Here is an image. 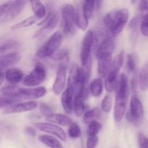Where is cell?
<instances>
[{
  "label": "cell",
  "instance_id": "6da1fadb",
  "mask_svg": "<svg viewBox=\"0 0 148 148\" xmlns=\"http://www.w3.org/2000/svg\"><path fill=\"white\" fill-rule=\"evenodd\" d=\"M130 12L127 8L109 12L103 18V23L108 34L114 38L118 36L122 32L129 20Z\"/></svg>",
  "mask_w": 148,
  "mask_h": 148
},
{
  "label": "cell",
  "instance_id": "7a4b0ae2",
  "mask_svg": "<svg viewBox=\"0 0 148 148\" xmlns=\"http://www.w3.org/2000/svg\"><path fill=\"white\" fill-rule=\"evenodd\" d=\"M63 41V35L60 31H56L51 36L36 52V56L38 58H48L53 56L60 47Z\"/></svg>",
  "mask_w": 148,
  "mask_h": 148
},
{
  "label": "cell",
  "instance_id": "3957f363",
  "mask_svg": "<svg viewBox=\"0 0 148 148\" xmlns=\"http://www.w3.org/2000/svg\"><path fill=\"white\" fill-rule=\"evenodd\" d=\"M59 21V15L56 12H50L40 23L38 24V26H41L39 30H38L33 34V38H40L51 32L57 26Z\"/></svg>",
  "mask_w": 148,
  "mask_h": 148
},
{
  "label": "cell",
  "instance_id": "277c9868",
  "mask_svg": "<svg viewBox=\"0 0 148 148\" xmlns=\"http://www.w3.org/2000/svg\"><path fill=\"white\" fill-rule=\"evenodd\" d=\"M46 77V69L41 63H36L31 72L23 79V85L27 87H37L41 85Z\"/></svg>",
  "mask_w": 148,
  "mask_h": 148
},
{
  "label": "cell",
  "instance_id": "5b68a950",
  "mask_svg": "<svg viewBox=\"0 0 148 148\" xmlns=\"http://www.w3.org/2000/svg\"><path fill=\"white\" fill-rule=\"evenodd\" d=\"M62 26L65 34L72 35L75 30V9L72 4H66L63 6L62 10Z\"/></svg>",
  "mask_w": 148,
  "mask_h": 148
},
{
  "label": "cell",
  "instance_id": "8992f818",
  "mask_svg": "<svg viewBox=\"0 0 148 148\" xmlns=\"http://www.w3.org/2000/svg\"><path fill=\"white\" fill-rule=\"evenodd\" d=\"M127 120L133 124H137L144 117V108L142 102L137 97L132 98L130 104V111L126 115Z\"/></svg>",
  "mask_w": 148,
  "mask_h": 148
},
{
  "label": "cell",
  "instance_id": "52a82bcc",
  "mask_svg": "<svg viewBox=\"0 0 148 148\" xmlns=\"http://www.w3.org/2000/svg\"><path fill=\"white\" fill-rule=\"evenodd\" d=\"M94 35L91 30L85 33L82 43L80 51V60L82 66H86L90 62V54L93 46Z\"/></svg>",
  "mask_w": 148,
  "mask_h": 148
},
{
  "label": "cell",
  "instance_id": "ba28073f",
  "mask_svg": "<svg viewBox=\"0 0 148 148\" xmlns=\"http://www.w3.org/2000/svg\"><path fill=\"white\" fill-rule=\"evenodd\" d=\"M34 125L39 131L49 133L51 134V136H55L59 138L62 142H66V134L62 127L50 122H37Z\"/></svg>",
  "mask_w": 148,
  "mask_h": 148
},
{
  "label": "cell",
  "instance_id": "9c48e42d",
  "mask_svg": "<svg viewBox=\"0 0 148 148\" xmlns=\"http://www.w3.org/2000/svg\"><path fill=\"white\" fill-rule=\"evenodd\" d=\"M66 82V64L61 63L58 67L56 77L53 84V93L56 95H59L62 93L65 88Z\"/></svg>",
  "mask_w": 148,
  "mask_h": 148
},
{
  "label": "cell",
  "instance_id": "30bf717a",
  "mask_svg": "<svg viewBox=\"0 0 148 148\" xmlns=\"http://www.w3.org/2000/svg\"><path fill=\"white\" fill-rule=\"evenodd\" d=\"M47 92V90L44 87H36V88H20L18 92V98L20 101L24 100H29L33 101L35 99L43 97Z\"/></svg>",
  "mask_w": 148,
  "mask_h": 148
},
{
  "label": "cell",
  "instance_id": "8fae6325",
  "mask_svg": "<svg viewBox=\"0 0 148 148\" xmlns=\"http://www.w3.org/2000/svg\"><path fill=\"white\" fill-rule=\"evenodd\" d=\"M115 38L106 33L105 37L103 38L102 41L98 46L96 51V58L106 56H112L113 52L115 48Z\"/></svg>",
  "mask_w": 148,
  "mask_h": 148
},
{
  "label": "cell",
  "instance_id": "7c38bea8",
  "mask_svg": "<svg viewBox=\"0 0 148 148\" xmlns=\"http://www.w3.org/2000/svg\"><path fill=\"white\" fill-rule=\"evenodd\" d=\"M37 102L34 101H27V102L16 103L12 104L10 106L4 108L3 111V114H21V113L29 112L33 110L36 109L37 107Z\"/></svg>",
  "mask_w": 148,
  "mask_h": 148
},
{
  "label": "cell",
  "instance_id": "4fadbf2b",
  "mask_svg": "<svg viewBox=\"0 0 148 148\" xmlns=\"http://www.w3.org/2000/svg\"><path fill=\"white\" fill-rule=\"evenodd\" d=\"M129 95L116 94L114 117L116 122H121L125 115Z\"/></svg>",
  "mask_w": 148,
  "mask_h": 148
},
{
  "label": "cell",
  "instance_id": "5bb4252c",
  "mask_svg": "<svg viewBox=\"0 0 148 148\" xmlns=\"http://www.w3.org/2000/svg\"><path fill=\"white\" fill-rule=\"evenodd\" d=\"M75 98V87L67 85L62 92L61 96V103L66 114H72L73 111V103Z\"/></svg>",
  "mask_w": 148,
  "mask_h": 148
},
{
  "label": "cell",
  "instance_id": "9a60e30c",
  "mask_svg": "<svg viewBox=\"0 0 148 148\" xmlns=\"http://www.w3.org/2000/svg\"><path fill=\"white\" fill-rule=\"evenodd\" d=\"M20 59L21 56L17 52H12L0 56V72L4 69H10L16 65Z\"/></svg>",
  "mask_w": 148,
  "mask_h": 148
},
{
  "label": "cell",
  "instance_id": "2e32d148",
  "mask_svg": "<svg viewBox=\"0 0 148 148\" xmlns=\"http://www.w3.org/2000/svg\"><path fill=\"white\" fill-rule=\"evenodd\" d=\"M25 4L26 1H12L11 5L7 13L4 14L2 21L10 22L14 20L22 12L23 9L25 8Z\"/></svg>",
  "mask_w": 148,
  "mask_h": 148
},
{
  "label": "cell",
  "instance_id": "e0dca14e",
  "mask_svg": "<svg viewBox=\"0 0 148 148\" xmlns=\"http://www.w3.org/2000/svg\"><path fill=\"white\" fill-rule=\"evenodd\" d=\"M98 73L100 78H105L111 69L112 56H106L98 58Z\"/></svg>",
  "mask_w": 148,
  "mask_h": 148
},
{
  "label": "cell",
  "instance_id": "ac0fdd59",
  "mask_svg": "<svg viewBox=\"0 0 148 148\" xmlns=\"http://www.w3.org/2000/svg\"><path fill=\"white\" fill-rule=\"evenodd\" d=\"M4 79L13 85L20 83L23 79V72L17 68H10L4 73Z\"/></svg>",
  "mask_w": 148,
  "mask_h": 148
},
{
  "label": "cell",
  "instance_id": "d6986e66",
  "mask_svg": "<svg viewBox=\"0 0 148 148\" xmlns=\"http://www.w3.org/2000/svg\"><path fill=\"white\" fill-rule=\"evenodd\" d=\"M46 120L52 124H56L58 126L63 127H69L72 124V120L68 116L62 114H52L46 117Z\"/></svg>",
  "mask_w": 148,
  "mask_h": 148
},
{
  "label": "cell",
  "instance_id": "ffe728a7",
  "mask_svg": "<svg viewBox=\"0 0 148 148\" xmlns=\"http://www.w3.org/2000/svg\"><path fill=\"white\" fill-rule=\"evenodd\" d=\"M119 72L110 69L108 73L106 76L103 85L106 90L108 92H111L115 90L119 78Z\"/></svg>",
  "mask_w": 148,
  "mask_h": 148
},
{
  "label": "cell",
  "instance_id": "44dd1931",
  "mask_svg": "<svg viewBox=\"0 0 148 148\" xmlns=\"http://www.w3.org/2000/svg\"><path fill=\"white\" fill-rule=\"evenodd\" d=\"M104 85L102 79L100 77L95 78L91 81L89 86L90 93L95 98H98L102 95Z\"/></svg>",
  "mask_w": 148,
  "mask_h": 148
},
{
  "label": "cell",
  "instance_id": "7402d4cb",
  "mask_svg": "<svg viewBox=\"0 0 148 148\" xmlns=\"http://www.w3.org/2000/svg\"><path fill=\"white\" fill-rule=\"evenodd\" d=\"M75 9V20L76 26L82 30H85L89 25V20H87L84 16L82 10V6L77 5Z\"/></svg>",
  "mask_w": 148,
  "mask_h": 148
},
{
  "label": "cell",
  "instance_id": "603a6c76",
  "mask_svg": "<svg viewBox=\"0 0 148 148\" xmlns=\"http://www.w3.org/2000/svg\"><path fill=\"white\" fill-rule=\"evenodd\" d=\"M38 140L50 148H63L62 143L58 139L49 134H40L38 136Z\"/></svg>",
  "mask_w": 148,
  "mask_h": 148
},
{
  "label": "cell",
  "instance_id": "cb8c5ba5",
  "mask_svg": "<svg viewBox=\"0 0 148 148\" xmlns=\"http://www.w3.org/2000/svg\"><path fill=\"white\" fill-rule=\"evenodd\" d=\"M30 7L33 12L34 13L33 15L37 17L39 20L44 18L46 14V9L44 4L40 1H30Z\"/></svg>",
  "mask_w": 148,
  "mask_h": 148
},
{
  "label": "cell",
  "instance_id": "d4e9b609",
  "mask_svg": "<svg viewBox=\"0 0 148 148\" xmlns=\"http://www.w3.org/2000/svg\"><path fill=\"white\" fill-rule=\"evenodd\" d=\"M139 85L142 91L145 92L148 89V62L145 64L140 70L138 78Z\"/></svg>",
  "mask_w": 148,
  "mask_h": 148
},
{
  "label": "cell",
  "instance_id": "484cf974",
  "mask_svg": "<svg viewBox=\"0 0 148 148\" xmlns=\"http://www.w3.org/2000/svg\"><path fill=\"white\" fill-rule=\"evenodd\" d=\"M82 10L84 16L87 20L92 17L94 11L95 10V1L94 0H87L82 1Z\"/></svg>",
  "mask_w": 148,
  "mask_h": 148
},
{
  "label": "cell",
  "instance_id": "4316f807",
  "mask_svg": "<svg viewBox=\"0 0 148 148\" xmlns=\"http://www.w3.org/2000/svg\"><path fill=\"white\" fill-rule=\"evenodd\" d=\"M101 116V110L98 107L85 111L83 115V121L85 124H89L92 121H97Z\"/></svg>",
  "mask_w": 148,
  "mask_h": 148
},
{
  "label": "cell",
  "instance_id": "83f0119b",
  "mask_svg": "<svg viewBox=\"0 0 148 148\" xmlns=\"http://www.w3.org/2000/svg\"><path fill=\"white\" fill-rule=\"evenodd\" d=\"M38 20L39 19L37 17H36L35 15L30 16V17H27L26 19L23 20V21L13 25L11 27V29L12 30H18V29L25 28V27H30V26L36 24Z\"/></svg>",
  "mask_w": 148,
  "mask_h": 148
},
{
  "label": "cell",
  "instance_id": "f1b7e54d",
  "mask_svg": "<svg viewBox=\"0 0 148 148\" xmlns=\"http://www.w3.org/2000/svg\"><path fill=\"white\" fill-rule=\"evenodd\" d=\"M20 88H19L18 86H16V85H7V86H5L1 88L0 92H1V95H4V96L16 98V99L19 100L17 98V96H18V92Z\"/></svg>",
  "mask_w": 148,
  "mask_h": 148
},
{
  "label": "cell",
  "instance_id": "f546056e",
  "mask_svg": "<svg viewBox=\"0 0 148 148\" xmlns=\"http://www.w3.org/2000/svg\"><path fill=\"white\" fill-rule=\"evenodd\" d=\"M85 103L82 97L75 96L73 103V111L77 116H81L85 113Z\"/></svg>",
  "mask_w": 148,
  "mask_h": 148
},
{
  "label": "cell",
  "instance_id": "4dcf8cb0",
  "mask_svg": "<svg viewBox=\"0 0 148 148\" xmlns=\"http://www.w3.org/2000/svg\"><path fill=\"white\" fill-rule=\"evenodd\" d=\"M79 69V66H78L77 64H72V67H71L70 69V71H69V77H68L67 85H71V86L75 87V85H76L77 80Z\"/></svg>",
  "mask_w": 148,
  "mask_h": 148
},
{
  "label": "cell",
  "instance_id": "1f68e13d",
  "mask_svg": "<svg viewBox=\"0 0 148 148\" xmlns=\"http://www.w3.org/2000/svg\"><path fill=\"white\" fill-rule=\"evenodd\" d=\"M124 61V53L123 51H121L116 56L114 57V59L112 60L111 62V69L112 70L116 71V72H119Z\"/></svg>",
  "mask_w": 148,
  "mask_h": 148
},
{
  "label": "cell",
  "instance_id": "d6a6232c",
  "mask_svg": "<svg viewBox=\"0 0 148 148\" xmlns=\"http://www.w3.org/2000/svg\"><path fill=\"white\" fill-rule=\"evenodd\" d=\"M52 59L56 61H60L62 62V63L66 64L69 61V52L66 49H62V50H58L54 54L51 56Z\"/></svg>",
  "mask_w": 148,
  "mask_h": 148
},
{
  "label": "cell",
  "instance_id": "836d02e7",
  "mask_svg": "<svg viewBox=\"0 0 148 148\" xmlns=\"http://www.w3.org/2000/svg\"><path fill=\"white\" fill-rule=\"evenodd\" d=\"M68 135L72 139H77L82 135V131L77 123L72 122V124L69 126V130H68Z\"/></svg>",
  "mask_w": 148,
  "mask_h": 148
},
{
  "label": "cell",
  "instance_id": "e575fe53",
  "mask_svg": "<svg viewBox=\"0 0 148 148\" xmlns=\"http://www.w3.org/2000/svg\"><path fill=\"white\" fill-rule=\"evenodd\" d=\"M112 97L109 94H106L101 102V110L105 113H109L112 109Z\"/></svg>",
  "mask_w": 148,
  "mask_h": 148
},
{
  "label": "cell",
  "instance_id": "d590c367",
  "mask_svg": "<svg viewBox=\"0 0 148 148\" xmlns=\"http://www.w3.org/2000/svg\"><path fill=\"white\" fill-rule=\"evenodd\" d=\"M102 125L98 121H94L88 124V136H98L101 130Z\"/></svg>",
  "mask_w": 148,
  "mask_h": 148
},
{
  "label": "cell",
  "instance_id": "8d00e7d4",
  "mask_svg": "<svg viewBox=\"0 0 148 148\" xmlns=\"http://www.w3.org/2000/svg\"><path fill=\"white\" fill-rule=\"evenodd\" d=\"M19 100L16 98H10V97L4 96V95H0V109L1 108H6L10 106L12 104L19 102Z\"/></svg>",
  "mask_w": 148,
  "mask_h": 148
},
{
  "label": "cell",
  "instance_id": "74e56055",
  "mask_svg": "<svg viewBox=\"0 0 148 148\" xmlns=\"http://www.w3.org/2000/svg\"><path fill=\"white\" fill-rule=\"evenodd\" d=\"M17 45H18L17 42L14 40H9L4 43H1L0 45V54L5 53L8 51L11 50V49H14L15 47H17Z\"/></svg>",
  "mask_w": 148,
  "mask_h": 148
},
{
  "label": "cell",
  "instance_id": "f35d334b",
  "mask_svg": "<svg viewBox=\"0 0 148 148\" xmlns=\"http://www.w3.org/2000/svg\"><path fill=\"white\" fill-rule=\"evenodd\" d=\"M140 31L143 36L148 37V13L143 17L140 22Z\"/></svg>",
  "mask_w": 148,
  "mask_h": 148
},
{
  "label": "cell",
  "instance_id": "ab89813d",
  "mask_svg": "<svg viewBox=\"0 0 148 148\" xmlns=\"http://www.w3.org/2000/svg\"><path fill=\"white\" fill-rule=\"evenodd\" d=\"M99 141L98 136H88L86 141V148H95Z\"/></svg>",
  "mask_w": 148,
  "mask_h": 148
},
{
  "label": "cell",
  "instance_id": "60d3db41",
  "mask_svg": "<svg viewBox=\"0 0 148 148\" xmlns=\"http://www.w3.org/2000/svg\"><path fill=\"white\" fill-rule=\"evenodd\" d=\"M127 68L130 72H133L136 70V62L134 56L132 54L127 55Z\"/></svg>",
  "mask_w": 148,
  "mask_h": 148
},
{
  "label": "cell",
  "instance_id": "b9f144b4",
  "mask_svg": "<svg viewBox=\"0 0 148 148\" xmlns=\"http://www.w3.org/2000/svg\"><path fill=\"white\" fill-rule=\"evenodd\" d=\"M40 113L46 118L47 116H49L51 114H53V110H52L51 107L50 106H49L46 103H41L40 105Z\"/></svg>",
  "mask_w": 148,
  "mask_h": 148
},
{
  "label": "cell",
  "instance_id": "7bdbcfd3",
  "mask_svg": "<svg viewBox=\"0 0 148 148\" xmlns=\"http://www.w3.org/2000/svg\"><path fill=\"white\" fill-rule=\"evenodd\" d=\"M139 24H140V18L139 17H134L132 20H131L130 23V29L132 31V34H136L138 28Z\"/></svg>",
  "mask_w": 148,
  "mask_h": 148
},
{
  "label": "cell",
  "instance_id": "ee69618b",
  "mask_svg": "<svg viewBox=\"0 0 148 148\" xmlns=\"http://www.w3.org/2000/svg\"><path fill=\"white\" fill-rule=\"evenodd\" d=\"M147 137L143 134L140 133L138 135V143L140 148H148L147 145Z\"/></svg>",
  "mask_w": 148,
  "mask_h": 148
},
{
  "label": "cell",
  "instance_id": "f6af8a7d",
  "mask_svg": "<svg viewBox=\"0 0 148 148\" xmlns=\"http://www.w3.org/2000/svg\"><path fill=\"white\" fill-rule=\"evenodd\" d=\"M11 3H12V1H7V2L0 5V18H1L2 16H4V14L7 13V12L8 11L9 8H10V5H11Z\"/></svg>",
  "mask_w": 148,
  "mask_h": 148
},
{
  "label": "cell",
  "instance_id": "bcb514c9",
  "mask_svg": "<svg viewBox=\"0 0 148 148\" xmlns=\"http://www.w3.org/2000/svg\"><path fill=\"white\" fill-rule=\"evenodd\" d=\"M139 10L142 12L147 11L148 10V1L143 0L139 4Z\"/></svg>",
  "mask_w": 148,
  "mask_h": 148
},
{
  "label": "cell",
  "instance_id": "7dc6e473",
  "mask_svg": "<svg viewBox=\"0 0 148 148\" xmlns=\"http://www.w3.org/2000/svg\"><path fill=\"white\" fill-rule=\"evenodd\" d=\"M25 133L26 134H27L28 136H30V137H35L36 134V132L35 130V129L30 127H25Z\"/></svg>",
  "mask_w": 148,
  "mask_h": 148
},
{
  "label": "cell",
  "instance_id": "c3c4849f",
  "mask_svg": "<svg viewBox=\"0 0 148 148\" xmlns=\"http://www.w3.org/2000/svg\"><path fill=\"white\" fill-rule=\"evenodd\" d=\"M131 85H132V89L133 90H135L137 89V77L136 74L133 76L132 79Z\"/></svg>",
  "mask_w": 148,
  "mask_h": 148
},
{
  "label": "cell",
  "instance_id": "681fc988",
  "mask_svg": "<svg viewBox=\"0 0 148 148\" xmlns=\"http://www.w3.org/2000/svg\"><path fill=\"white\" fill-rule=\"evenodd\" d=\"M4 80V74L2 72H0V86L1 85V84L3 83Z\"/></svg>",
  "mask_w": 148,
  "mask_h": 148
},
{
  "label": "cell",
  "instance_id": "f907efd6",
  "mask_svg": "<svg viewBox=\"0 0 148 148\" xmlns=\"http://www.w3.org/2000/svg\"><path fill=\"white\" fill-rule=\"evenodd\" d=\"M147 147H148V138L147 139Z\"/></svg>",
  "mask_w": 148,
  "mask_h": 148
}]
</instances>
